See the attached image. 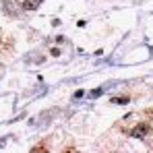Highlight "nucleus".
I'll list each match as a JSON object with an SVG mask.
<instances>
[{
	"mask_svg": "<svg viewBox=\"0 0 153 153\" xmlns=\"http://www.w3.org/2000/svg\"><path fill=\"white\" fill-rule=\"evenodd\" d=\"M42 2H44V0H25V2H23V8H27V10H33V8H37Z\"/></svg>",
	"mask_w": 153,
	"mask_h": 153,
	"instance_id": "obj_2",
	"label": "nucleus"
},
{
	"mask_svg": "<svg viewBox=\"0 0 153 153\" xmlns=\"http://www.w3.org/2000/svg\"><path fill=\"white\" fill-rule=\"evenodd\" d=\"M0 44H2V35H0Z\"/></svg>",
	"mask_w": 153,
	"mask_h": 153,
	"instance_id": "obj_3",
	"label": "nucleus"
},
{
	"mask_svg": "<svg viewBox=\"0 0 153 153\" xmlns=\"http://www.w3.org/2000/svg\"><path fill=\"white\" fill-rule=\"evenodd\" d=\"M128 134L132 137V139H141V141H149L153 134L151 126H149V122H137L132 128H128Z\"/></svg>",
	"mask_w": 153,
	"mask_h": 153,
	"instance_id": "obj_1",
	"label": "nucleus"
}]
</instances>
